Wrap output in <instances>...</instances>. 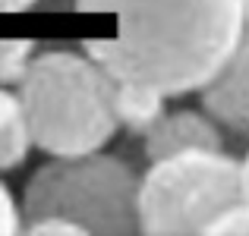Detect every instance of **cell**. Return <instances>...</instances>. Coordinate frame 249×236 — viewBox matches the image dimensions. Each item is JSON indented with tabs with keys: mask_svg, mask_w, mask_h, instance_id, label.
Listing matches in <instances>:
<instances>
[{
	"mask_svg": "<svg viewBox=\"0 0 249 236\" xmlns=\"http://www.w3.org/2000/svg\"><path fill=\"white\" fill-rule=\"evenodd\" d=\"M79 44L114 79L202 91L231 57L246 0H73Z\"/></svg>",
	"mask_w": 249,
	"mask_h": 236,
	"instance_id": "cell-1",
	"label": "cell"
},
{
	"mask_svg": "<svg viewBox=\"0 0 249 236\" xmlns=\"http://www.w3.org/2000/svg\"><path fill=\"white\" fill-rule=\"evenodd\" d=\"M16 91L32 139L51 157L101 152L120 129L114 76L85 51H41Z\"/></svg>",
	"mask_w": 249,
	"mask_h": 236,
	"instance_id": "cell-2",
	"label": "cell"
},
{
	"mask_svg": "<svg viewBox=\"0 0 249 236\" xmlns=\"http://www.w3.org/2000/svg\"><path fill=\"white\" fill-rule=\"evenodd\" d=\"M142 180L114 154H63L32 173L22 199L25 224L44 218H67L82 233L126 236L139 227Z\"/></svg>",
	"mask_w": 249,
	"mask_h": 236,
	"instance_id": "cell-3",
	"label": "cell"
},
{
	"mask_svg": "<svg viewBox=\"0 0 249 236\" xmlns=\"http://www.w3.org/2000/svg\"><path fill=\"white\" fill-rule=\"evenodd\" d=\"M243 161L224 148H193L152 161L139 186L142 233H205V227L243 202Z\"/></svg>",
	"mask_w": 249,
	"mask_h": 236,
	"instance_id": "cell-4",
	"label": "cell"
},
{
	"mask_svg": "<svg viewBox=\"0 0 249 236\" xmlns=\"http://www.w3.org/2000/svg\"><path fill=\"white\" fill-rule=\"evenodd\" d=\"M202 110L214 117L224 129L237 135H249V0H246V19L237 44L218 76L199 91Z\"/></svg>",
	"mask_w": 249,
	"mask_h": 236,
	"instance_id": "cell-5",
	"label": "cell"
},
{
	"mask_svg": "<svg viewBox=\"0 0 249 236\" xmlns=\"http://www.w3.org/2000/svg\"><path fill=\"white\" fill-rule=\"evenodd\" d=\"M142 145L148 161H161L193 148H224V135H221V123L208 110L180 107L164 110L142 135Z\"/></svg>",
	"mask_w": 249,
	"mask_h": 236,
	"instance_id": "cell-6",
	"label": "cell"
},
{
	"mask_svg": "<svg viewBox=\"0 0 249 236\" xmlns=\"http://www.w3.org/2000/svg\"><path fill=\"white\" fill-rule=\"evenodd\" d=\"M167 95L158 91L155 85L145 82H129V79H114V110L120 126H126L129 133L145 135L148 126L164 114Z\"/></svg>",
	"mask_w": 249,
	"mask_h": 236,
	"instance_id": "cell-7",
	"label": "cell"
},
{
	"mask_svg": "<svg viewBox=\"0 0 249 236\" xmlns=\"http://www.w3.org/2000/svg\"><path fill=\"white\" fill-rule=\"evenodd\" d=\"M32 145H35V139H32L29 120H25L22 101H19V107L0 123V173L3 170H16L29 157Z\"/></svg>",
	"mask_w": 249,
	"mask_h": 236,
	"instance_id": "cell-8",
	"label": "cell"
},
{
	"mask_svg": "<svg viewBox=\"0 0 249 236\" xmlns=\"http://www.w3.org/2000/svg\"><path fill=\"white\" fill-rule=\"evenodd\" d=\"M38 54L41 51L32 38H0V85L16 91L25 82Z\"/></svg>",
	"mask_w": 249,
	"mask_h": 236,
	"instance_id": "cell-9",
	"label": "cell"
},
{
	"mask_svg": "<svg viewBox=\"0 0 249 236\" xmlns=\"http://www.w3.org/2000/svg\"><path fill=\"white\" fill-rule=\"evenodd\" d=\"M249 236V202H237L205 227V236Z\"/></svg>",
	"mask_w": 249,
	"mask_h": 236,
	"instance_id": "cell-10",
	"label": "cell"
},
{
	"mask_svg": "<svg viewBox=\"0 0 249 236\" xmlns=\"http://www.w3.org/2000/svg\"><path fill=\"white\" fill-rule=\"evenodd\" d=\"M22 227H25V220H22V211L16 208V199H13V192L0 183V236L19 233Z\"/></svg>",
	"mask_w": 249,
	"mask_h": 236,
	"instance_id": "cell-11",
	"label": "cell"
},
{
	"mask_svg": "<svg viewBox=\"0 0 249 236\" xmlns=\"http://www.w3.org/2000/svg\"><path fill=\"white\" fill-rule=\"evenodd\" d=\"M25 233H79L82 230L73 224V220H67V218H44V220H32V224H25L22 227Z\"/></svg>",
	"mask_w": 249,
	"mask_h": 236,
	"instance_id": "cell-12",
	"label": "cell"
},
{
	"mask_svg": "<svg viewBox=\"0 0 249 236\" xmlns=\"http://www.w3.org/2000/svg\"><path fill=\"white\" fill-rule=\"evenodd\" d=\"M16 107H19V91L3 88V85H0V123H3Z\"/></svg>",
	"mask_w": 249,
	"mask_h": 236,
	"instance_id": "cell-13",
	"label": "cell"
},
{
	"mask_svg": "<svg viewBox=\"0 0 249 236\" xmlns=\"http://www.w3.org/2000/svg\"><path fill=\"white\" fill-rule=\"evenodd\" d=\"M41 0H0V16H13V13H25V10H38Z\"/></svg>",
	"mask_w": 249,
	"mask_h": 236,
	"instance_id": "cell-14",
	"label": "cell"
},
{
	"mask_svg": "<svg viewBox=\"0 0 249 236\" xmlns=\"http://www.w3.org/2000/svg\"><path fill=\"white\" fill-rule=\"evenodd\" d=\"M243 192H246V202H249V154L243 157Z\"/></svg>",
	"mask_w": 249,
	"mask_h": 236,
	"instance_id": "cell-15",
	"label": "cell"
}]
</instances>
